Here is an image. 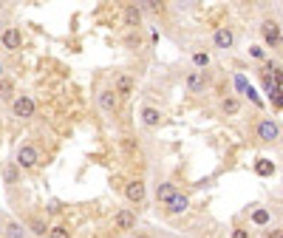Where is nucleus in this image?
<instances>
[{"label":"nucleus","mask_w":283,"mask_h":238,"mask_svg":"<svg viewBox=\"0 0 283 238\" xmlns=\"http://www.w3.org/2000/svg\"><path fill=\"white\" fill-rule=\"evenodd\" d=\"M3 230H6V227H3V224H0V232H3Z\"/></svg>","instance_id":"cd10ccee"},{"label":"nucleus","mask_w":283,"mask_h":238,"mask_svg":"<svg viewBox=\"0 0 283 238\" xmlns=\"http://www.w3.org/2000/svg\"><path fill=\"white\" fill-rule=\"evenodd\" d=\"M204 88H207L204 71H190V74H187V91H190V94H201Z\"/></svg>","instance_id":"0eeeda50"},{"label":"nucleus","mask_w":283,"mask_h":238,"mask_svg":"<svg viewBox=\"0 0 283 238\" xmlns=\"http://www.w3.org/2000/svg\"><path fill=\"white\" fill-rule=\"evenodd\" d=\"M113 224H116V230H133L136 227V216L130 210H119L116 216H113Z\"/></svg>","instance_id":"1a4fd4ad"},{"label":"nucleus","mask_w":283,"mask_h":238,"mask_svg":"<svg viewBox=\"0 0 283 238\" xmlns=\"http://www.w3.org/2000/svg\"><path fill=\"white\" fill-rule=\"evenodd\" d=\"M130 88H133V79L122 74V77L116 79V94H130Z\"/></svg>","instance_id":"dca6fc26"},{"label":"nucleus","mask_w":283,"mask_h":238,"mask_svg":"<svg viewBox=\"0 0 283 238\" xmlns=\"http://www.w3.org/2000/svg\"><path fill=\"white\" fill-rule=\"evenodd\" d=\"M12 91H14L12 79H0V97H3V100H12Z\"/></svg>","instance_id":"aec40b11"},{"label":"nucleus","mask_w":283,"mask_h":238,"mask_svg":"<svg viewBox=\"0 0 283 238\" xmlns=\"http://www.w3.org/2000/svg\"><path fill=\"white\" fill-rule=\"evenodd\" d=\"M3 232H6V238H23V235H26V232H23V227H20V224H6V230H3Z\"/></svg>","instance_id":"a211bd4d"},{"label":"nucleus","mask_w":283,"mask_h":238,"mask_svg":"<svg viewBox=\"0 0 283 238\" xmlns=\"http://www.w3.org/2000/svg\"><path fill=\"white\" fill-rule=\"evenodd\" d=\"M275 102H277V105H280V108H283V94H280V97H277V100H275Z\"/></svg>","instance_id":"bb28decb"},{"label":"nucleus","mask_w":283,"mask_h":238,"mask_svg":"<svg viewBox=\"0 0 283 238\" xmlns=\"http://www.w3.org/2000/svg\"><path fill=\"white\" fill-rule=\"evenodd\" d=\"M37 162H40V153H37L34 145H20V148H17V167L28 170V167H34Z\"/></svg>","instance_id":"f257e3e1"},{"label":"nucleus","mask_w":283,"mask_h":238,"mask_svg":"<svg viewBox=\"0 0 283 238\" xmlns=\"http://www.w3.org/2000/svg\"><path fill=\"white\" fill-rule=\"evenodd\" d=\"M187 207H190V199H187V196H181V193H178L176 199H173V202L167 204V210H170V213H173V216H178V213H184V210H187Z\"/></svg>","instance_id":"4468645a"},{"label":"nucleus","mask_w":283,"mask_h":238,"mask_svg":"<svg viewBox=\"0 0 283 238\" xmlns=\"http://www.w3.org/2000/svg\"><path fill=\"white\" fill-rule=\"evenodd\" d=\"M20 43H23V37H20V29H14V26H12V29H6V31H3V45H6V49H20Z\"/></svg>","instance_id":"f8f14e48"},{"label":"nucleus","mask_w":283,"mask_h":238,"mask_svg":"<svg viewBox=\"0 0 283 238\" xmlns=\"http://www.w3.org/2000/svg\"><path fill=\"white\" fill-rule=\"evenodd\" d=\"M252 221L255 224H266L269 221V213H266V210H255V213H252Z\"/></svg>","instance_id":"4be33fe9"},{"label":"nucleus","mask_w":283,"mask_h":238,"mask_svg":"<svg viewBox=\"0 0 283 238\" xmlns=\"http://www.w3.org/2000/svg\"><path fill=\"white\" fill-rule=\"evenodd\" d=\"M12 111H14V116L28 119V116H34V100H31V97H17V100L12 102Z\"/></svg>","instance_id":"20e7f679"},{"label":"nucleus","mask_w":283,"mask_h":238,"mask_svg":"<svg viewBox=\"0 0 283 238\" xmlns=\"http://www.w3.org/2000/svg\"><path fill=\"white\" fill-rule=\"evenodd\" d=\"M255 133H258L261 142H275V139L280 136V128H277V122H272V119H261L258 128H255Z\"/></svg>","instance_id":"7ed1b4c3"},{"label":"nucleus","mask_w":283,"mask_h":238,"mask_svg":"<svg viewBox=\"0 0 283 238\" xmlns=\"http://www.w3.org/2000/svg\"><path fill=\"white\" fill-rule=\"evenodd\" d=\"M6 181H9V184L17 181V167H6Z\"/></svg>","instance_id":"b1692460"},{"label":"nucleus","mask_w":283,"mask_h":238,"mask_svg":"<svg viewBox=\"0 0 283 238\" xmlns=\"http://www.w3.org/2000/svg\"><path fill=\"white\" fill-rule=\"evenodd\" d=\"M249 54H252V57H258V60H263V49H258V45H252V49H249Z\"/></svg>","instance_id":"393cba45"},{"label":"nucleus","mask_w":283,"mask_h":238,"mask_svg":"<svg viewBox=\"0 0 283 238\" xmlns=\"http://www.w3.org/2000/svg\"><path fill=\"white\" fill-rule=\"evenodd\" d=\"M0 74H3V65H0Z\"/></svg>","instance_id":"c85d7f7f"},{"label":"nucleus","mask_w":283,"mask_h":238,"mask_svg":"<svg viewBox=\"0 0 283 238\" xmlns=\"http://www.w3.org/2000/svg\"><path fill=\"white\" fill-rule=\"evenodd\" d=\"M142 23V9L139 6H125V26H139Z\"/></svg>","instance_id":"ddd939ff"},{"label":"nucleus","mask_w":283,"mask_h":238,"mask_svg":"<svg viewBox=\"0 0 283 238\" xmlns=\"http://www.w3.org/2000/svg\"><path fill=\"white\" fill-rule=\"evenodd\" d=\"M193 63H196V68H207V65H210V54H207V51H196V54H193Z\"/></svg>","instance_id":"6ab92c4d"},{"label":"nucleus","mask_w":283,"mask_h":238,"mask_svg":"<svg viewBox=\"0 0 283 238\" xmlns=\"http://www.w3.org/2000/svg\"><path fill=\"white\" fill-rule=\"evenodd\" d=\"M97 102H99V108L105 111V114H113L116 105H119V97H116V91H111V88H102L99 97H97Z\"/></svg>","instance_id":"39448f33"},{"label":"nucleus","mask_w":283,"mask_h":238,"mask_svg":"<svg viewBox=\"0 0 283 238\" xmlns=\"http://www.w3.org/2000/svg\"><path fill=\"white\" fill-rule=\"evenodd\" d=\"M49 238H71V230H65V227H51Z\"/></svg>","instance_id":"412c9836"},{"label":"nucleus","mask_w":283,"mask_h":238,"mask_svg":"<svg viewBox=\"0 0 283 238\" xmlns=\"http://www.w3.org/2000/svg\"><path fill=\"white\" fill-rule=\"evenodd\" d=\"M31 232H34V235H45V224H42L40 218H34V221H31Z\"/></svg>","instance_id":"5701e85b"},{"label":"nucleus","mask_w":283,"mask_h":238,"mask_svg":"<svg viewBox=\"0 0 283 238\" xmlns=\"http://www.w3.org/2000/svg\"><path fill=\"white\" fill-rule=\"evenodd\" d=\"M221 111H224L226 116H235V114L241 111V102L235 100V97H226V100L221 102Z\"/></svg>","instance_id":"2eb2a0df"},{"label":"nucleus","mask_w":283,"mask_h":238,"mask_svg":"<svg viewBox=\"0 0 283 238\" xmlns=\"http://www.w3.org/2000/svg\"><path fill=\"white\" fill-rule=\"evenodd\" d=\"M176 196H178V190H176V184H173V181H164V184H159V187H156V202L170 204Z\"/></svg>","instance_id":"6e6552de"},{"label":"nucleus","mask_w":283,"mask_h":238,"mask_svg":"<svg viewBox=\"0 0 283 238\" xmlns=\"http://www.w3.org/2000/svg\"><path fill=\"white\" fill-rule=\"evenodd\" d=\"M261 34H263V43H266L269 49H275V45L280 43L283 31H280V26H277L275 20H263V26H261Z\"/></svg>","instance_id":"f03ea898"},{"label":"nucleus","mask_w":283,"mask_h":238,"mask_svg":"<svg viewBox=\"0 0 283 238\" xmlns=\"http://www.w3.org/2000/svg\"><path fill=\"white\" fill-rule=\"evenodd\" d=\"M275 79H277V85H283V71H277V74H275Z\"/></svg>","instance_id":"a878e982"},{"label":"nucleus","mask_w":283,"mask_h":238,"mask_svg":"<svg viewBox=\"0 0 283 238\" xmlns=\"http://www.w3.org/2000/svg\"><path fill=\"white\" fill-rule=\"evenodd\" d=\"M212 43H215V49H224V51L232 49V45H235V31L224 26V29H218L215 34H212Z\"/></svg>","instance_id":"423d86ee"},{"label":"nucleus","mask_w":283,"mask_h":238,"mask_svg":"<svg viewBox=\"0 0 283 238\" xmlns=\"http://www.w3.org/2000/svg\"><path fill=\"white\" fill-rule=\"evenodd\" d=\"M142 122L148 125V128H156V125L162 122V111L153 108V105H145L142 108Z\"/></svg>","instance_id":"9b49d317"},{"label":"nucleus","mask_w":283,"mask_h":238,"mask_svg":"<svg viewBox=\"0 0 283 238\" xmlns=\"http://www.w3.org/2000/svg\"><path fill=\"white\" fill-rule=\"evenodd\" d=\"M125 196H127V202H133V204L145 202V184H142V181H127Z\"/></svg>","instance_id":"9d476101"},{"label":"nucleus","mask_w":283,"mask_h":238,"mask_svg":"<svg viewBox=\"0 0 283 238\" xmlns=\"http://www.w3.org/2000/svg\"><path fill=\"white\" fill-rule=\"evenodd\" d=\"M280 45H283V37H280Z\"/></svg>","instance_id":"c756f323"},{"label":"nucleus","mask_w":283,"mask_h":238,"mask_svg":"<svg viewBox=\"0 0 283 238\" xmlns=\"http://www.w3.org/2000/svg\"><path fill=\"white\" fill-rule=\"evenodd\" d=\"M255 170L261 176H269V173H275V165L269 162V159H258V165H255Z\"/></svg>","instance_id":"f3484780"}]
</instances>
